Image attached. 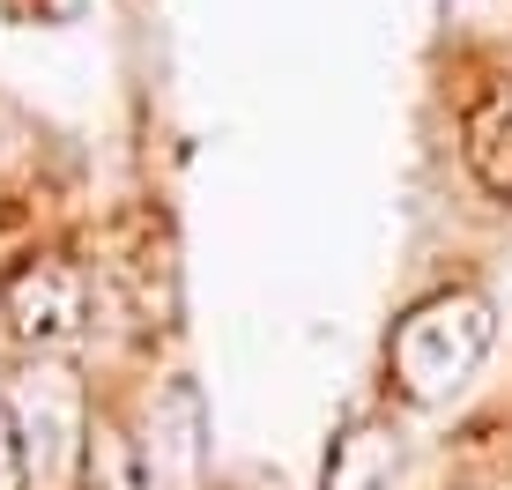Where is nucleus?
I'll return each instance as SVG.
<instances>
[{
    "label": "nucleus",
    "mask_w": 512,
    "mask_h": 490,
    "mask_svg": "<svg viewBox=\"0 0 512 490\" xmlns=\"http://www.w3.org/2000/svg\"><path fill=\"white\" fill-rule=\"evenodd\" d=\"M0 490H23V439H15L8 401H0Z\"/></svg>",
    "instance_id": "obj_5"
},
{
    "label": "nucleus",
    "mask_w": 512,
    "mask_h": 490,
    "mask_svg": "<svg viewBox=\"0 0 512 490\" xmlns=\"http://www.w3.org/2000/svg\"><path fill=\"white\" fill-rule=\"evenodd\" d=\"M394 461H401L394 431L364 416V424H349L342 439H334V461H327V490H379L386 476H394Z\"/></svg>",
    "instance_id": "obj_4"
},
{
    "label": "nucleus",
    "mask_w": 512,
    "mask_h": 490,
    "mask_svg": "<svg viewBox=\"0 0 512 490\" xmlns=\"http://www.w3.org/2000/svg\"><path fill=\"white\" fill-rule=\"evenodd\" d=\"M490 305L475 290H446L431 297V305H416L409 320L394 327V349H386V364H394V387L409 401H446L461 394L475 379V364L490 357Z\"/></svg>",
    "instance_id": "obj_1"
},
{
    "label": "nucleus",
    "mask_w": 512,
    "mask_h": 490,
    "mask_svg": "<svg viewBox=\"0 0 512 490\" xmlns=\"http://www.w3.org/2000/svg\"><path fill=\"white\" fill-rule=\"evenodd\" d=\"M0 305H8V320H15V335L23 342H75L82 335V320H90V283H82V268L75 260H60V253H38V260H23V268L0 283Z\"/></svg>",
    "instance_id": "obj_2"
},
{
    "label": "nucleus",
    "mask_w": 512,
    "mask_h": 490,
    "mask_svg": "<svg viewBox=\"0 0 512 490\" xmlns=\"http://www.w3.org/2000/svg\"><path fill=\"white\" fill-rule=\"evenodd\" d=\"M141 461H149V490H186L193 476H201V394L193 387H171L149 409Z\"/></svg>",
    "instance_id": "obj_3"
}]
</instances>
